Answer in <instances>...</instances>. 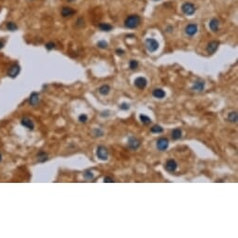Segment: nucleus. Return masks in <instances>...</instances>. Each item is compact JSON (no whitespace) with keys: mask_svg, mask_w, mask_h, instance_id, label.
<instances>
[{"mask_svg":"<svg viewBox=\"0 0 238 238\" xmlns=\"http://www.w3.org/2000/svg\"><path fill=\"white\" fill-rule=\"evenodd\" d=\"M61 14L64 18H68L75 14V10L70 7H64L61 10Z\"/></svg>","mask_w":238,"mask_h":238,"instance_id":"nucleus-12","label":"nucleus"},{"mask_svg":"<svg viewBox=\"0 0 238 238\" xmlns=\"http://www.w3.org/2000/svg\"><path fill=\"white\" fill-rule=\"evenodd\" d=\"M120 108H121V109H122V110H128V109L130 108V107H129V105H128V104L123 103V104H121V106L120 107Z\"/></svg>","mask_w":238,"mask_h":238,"instance_id":"nucleus-31","label":"nucleus"},{"mask_svg":"<svg viewBox=\"0 0 238 238\" xmlns=\"http://www.w3.org/2000/svg\"><path fill=\"white\" fill-rule=\"evenodd\" d=\"M153 96L158 99H162L165 96V92L163 89H155L152 93Z\"/></svg>","mask_w":238,"mask_h":238,"instance_id":"nucleus-17","label":"nucleus"},{"mask_svg":"<svg viewBox=\"0 0 238 238\" xmlns=\"http://www.w3.org/2000/svg\"><path fill=\"white\" fill-rule=\"evenodd\" d=\"M228 121L231 122H237V112H230L228 115Z\"/></svg>","mask_w":238,"mask_h":238,"instance_id":"nucleus-23","label":"nucleus"},{"mask_svg":"<svg viewBox=\"0 0 238 238\" xmlns=\"http://www.w3.org/2000/svg\"><path fill=\"white\" fill-rule=\"evenodd\" d=\"M128 147L132 150H136L140 147V141L135 136H130L128 139Z\"/></svg>","mask_w":238,"mask_h":238,"instance_id":"nucleus-6","label":"nucleus"},{"mask_svg":"<svg viewBox=\"0 0 238 238\" xmlns=\"http://www.w3.org/2000/svg\"><path fill=\"white\" fill-rule=\"evenodd\" d=\"M79 121L80 122H86V121H88V117H87V115H85V114H81V115H79Z\"/></svg>","mask_w":238,"mask_h":238,"instance_id":"nucleus-29","label":"nucleus"},{"mask_svg":"<svg viewBox=\"0 0 238 238\" xmlns=\"http://www.w3.org/2000/svg\"><path fill=\"white\" fill-rule=\"evenodd\" d=\"M36 159H37L38 163H44V162L48 161V154L44 151H40L36 155Z\"/></svg>","mask_w":238,"mask_h":238,"instance_id":"nucleus-18","label":"nucleus"},{"mask_svg":"<svg viewBox=\"0 0 238 238\" xmlns=\"http://www.w3.org/2000/svg\"><path fill=\"white\" fill-rule=\"evenodd\" d=\"M181 10L182 12L185 14V15H188V16H191V15H193L196 11V7L191 3V2H186L182 5L181 7Z\"/></svg>","mask_w":238,"mask_h":238,"instance_id":"nucleus-2","label":"nucleus"},{"mask_svg":"<svg viewBox=\"0 0 238 238\" xmlns=\"http://www.w3.org/2000/svg\"><path fill=\"white\" fill-rule=\"evenodd\" d=\"M104 182H106V183H113L114 180H113V178H110V177H106V178H104Z\"/></svg>","mask_w":238,"mask_h":238,"instance_id":"nucleus-32","label":"nucleus"},{"mask_svg":"<svg viewBox=\"0 0 238 238\" xmlns=\"http://www.w3.org/2000/svg\"><path fill=\"white\" fill-rule=\"evenodd\" d=\"M97 46H98L99 48H101V49H106V48L107 47V43L105 40H101V41H99V42L97 43Z\"/></svg>","mask_w":238,"mask_h":238,"instance_id":"nucleus-27","label":"nucleus"},{"mask_svg":"<svg viewBox=\"0 0 238 238\" xmlns=\"http://www.w3.org/2000/svg\"><path fill=\"white\" fill-rule=\"evenodd\" d=\"M74 0H67V2H73Z\"/></svg>","mask_w":238,"mask_h":238,"instance_id":"nucleus-36","label":"nucleus"},{"mask_svg":"<svg viewBox=\"0 0 238 238\" xmlns=\"http://www.w3.org/2000/svg\"><path fill=\"white\" fill-rule=\"evenodd\" d=\"M147 84H148V81H147V79H146L145 78H143V77H138V78H136V79H135V85H136V87H137V88L140 89V90H144V89L146 88Z\"/></svg>","mask_w":238,"mask_h":238,"instance_id":"nucleus-10","label":"nucleus"},{"mask_svg":"<svg viewBox=\"0 0 238 238\" xmlns=\"http://www.w3.org/2000/svg\"><path fill=\"white\" fill-rule=\"evenodd\" d=\"M21 124L23 127H25V128H27V129H29V130H33L34 127H35L33 121H32L29 118H22L21 121Z\"/></svg>","mask_w":238,"mask_h":238,"instance_id":"nucleus-14","label":"nucleus"},{"mask_svg":"<svg viewBox=\"0 0 238 238\" xmlns=\"http://www.w3.org/2000/svg\"><path fill=\"white\" fill-rule=\"evenodd\" d=\"M109 91H110V87L108 85H103L99 88V93L102 94V95H107L109 93Z\"/></svg>","mask_w":238,"mask_h":238,"instance_id":"nucleus-22","label":"nucleus"},{"mask_svg":"<svg viewBox=\"0 0 238 238\" xmlns=\"http://www.w3.org/2000/svg\"><path fill=\"white\" fill-rule=\"evenodd\" d=\"M204 89H205V82L204 81H197L192 87V90L196 91V92H202Z\"/></svg>","mask_w":238,"mask_h":238,"instance_id":"nucleus-16","label":"nucleus"},{"mask_svg":"<svg viewBox=\"0 0 238 238\" xmlns=\"http://www.w3.org/2000/svg\"><path fill=\"white\" fill-rule=\"evenodd\" d=\"M21 72V67L18 64H13L7 71V76L10 77L11 79H15Z\"/></svg>","mask_w":238,"mask_h":238,"instance_id":"nucleus-5","label":"nucleus"},{"mask_svg":"<svg viewBox=\"0 0 238 238\" xmlns=\"http://www.w3.org/2000/svg\"><path fill=\"white\" fill-rule=\"evenodd\" d=\"M99 28L102 30V31H105V32H109L113 29V26L110 25L109 23H106V22H103V23H100L99 24Z\"/></svg>","mask_w":238,"mask_h":238,"instance_id":"nucleus-20","label":"nucleus"},{"mask_svg":"<svg viewBox=\"0 0 238 238\" xmlns=\"http://www.w3.org/2000/svg\"><path fill=\"white\" fill-rule=\"evenodd\" d=\"M39 103V94L36 92H33L29 97V104L33 107H36Z\"/></svg>","mask_w":238,"mask_h":238,"instance_id":"nucleus-13","label":"nucleus"},{"mask_svg":"<svg viewBox=\"0 0 238 238\" xmlns=\"http://www.w3.org/2000/svg\"><path fill=\"white\" fill-rule=\"evenodd\" d=\"M154 1H158V0H154Z\"/></svg>","mask_w":238,"mask_h":238,"instance_id":"nucleus-37","label":"nucleus"},{"mask_svg":"<svg viewBox=\"0 0 238 238\" xmlns=\"http://www.w3.org/2000/svg\"><path fill=\"white\" fill-rule=\"evenodd\" d=\"M45 47H46V49H47L48 50H53V49L55 48V44H54L53 42H49V43H47V44L45 45Z\"/></svg>","mask_w":238,"mask_h":238,"instance_id":"nucleus-28","label":"nucleus"},{"mask_svg":"<svg viewBox=\"0 0 238 238\" xmlns=\"http://www.w3.org/2000/svg\"><path fill=\"white\" fill-rule=\"evenodd\" d=\"M4 45H5V42L3 40H0V50L4 48Z\"/></svg>","mask_w":238,"mask_h":238,"instance_id":"nucleus-33","label":"nucleus"},{"mask_svg":"<svg viewBox=\"0 0 238 238\" xmlns=\"http://www.w3.org/2000/svg\"><path fill=\"white\" fill-rule=\"evenodd\" d=\"M220 46V42L219 41H216V40H213V41H210L207 46V51L209 53V54H213L217 51L218 48Z\"/></svg>","mask_w":238,"mask_h":238,"instance_id":"nucleus-8","label":"nucleus"},{"mask_svg":"<svg viewBox=\"0 0 238 238\" xmlns=\"http://www.w3.org/2000/svg\"><path fill=\"white\" fill-rule=\"evenodd\" d=\"M198 31V26L195 23H190L185 27V33L187 36H193Z\"/></svg>","mask_w":238,"mask_h":238,"instance_id":"nucleus-7","label":"nucleus"},{"mask_svg":"<svg viewBox=\"0 0 238 238\" xmlns=\"http://www.w3.org/2000/svg\"><path fill=\"white\" fill-rule=\"evenodd\" d=\"M6 28H7L8 31L14 32V31H16V30L18 29V26H17V24H16L15 22H13V21H8V22H7V24H6Z\"/></svg>","mask_w":238,"mask_h":238,"instance_id":"nucleus-21","label":"nucleus"},{"mask_svg":"<svg viewBox=\"0 0 238 238\" xmlns=\"http://www.w3.org/2000/svg\"><path fill=\"white\" fill-rule=\"evenodd\" d=\"M141 22V18L138 15H130L124 21V25L128 29H135L139 26Z\"/></svg>","mask_w":238,"mask_h":238,"instance_id":"nucleus-1","label":"nucleus"},{"mask_svg":"<svg viewBox=\"0 0 238 238\" xmlns=\"http://www.w3.org/2000/svg\"><path fill=\"white\" fill-rule=\"evenodd\" d=\"M84 177H85V178H87V179H92V178H93V174L92 172H90V171H86V172L84 173Z\"/></svg>","mask_w":238,"mask_h":238,"instance_id":"nucleus-30","label":"nucleus"},{"mask_svg":"<svg viewBox=\"0 0 238 238\" xmlns=\"http://www.w3.org/2000/svg\"><path fill=\"white\" fill-rule=\"evenodd\" d=\"M168 146H169V141H168L167 138L161 137V138L158 139V141H157V148H158L159 150H162V151L165 150H167Z\"/></svg>","mask_w":238,"mask_h":238,"instance_id":"nucleus-9","label":"nucleus"},{"mask_svg":"<svg viewBox=\"0 0 238 238\" xmlns=\"http://www.w3.org/2000/svg\"><path fill=\"white\" fill-rule=\"evenodd\" d=\"M150 131H151V133H153V134H160V133H163L164 129H163V127L160 126V125H154V126L151 127Z\"/></svg>","mask_w":238,"mask_h":238,"instance_id":"nucleus-24","label":"nucleus"},{"mask_svg":"<svg viewBox=\"0 0 238 238\" xmlns=\"http://www.w3.org/2000/svg\"><path fill=\"white\" fill-rule=\"evenodd\" d=\"M177 168H178V164H177V162H176L175 160L170 159V160H168V161L166 162V164H165V169H166L168 172H174V171L177 170Z\"/></svg>","mask_w":238,"mask_h":238,"instance_id":"nucleus-11","label":"nucleus"},{"mask_svg":"<svg viewBox=\"0 0 238 238\" xmlns=\"http://www.w3.org/2000/svg\"><path fill=\"white\" fill-rule=\"evenodd\" d=\"M181 136H182V132H181V130L179 128H176V129H174L172 131V138L174 140L179 139L181 137Z\"/></svg>","mask_w":238,"mask_h":238,"instance_id":"nucleus-19","label":"nucleus"},{"mask_svg":"<svg viewBox=\"0 0 238 238\" xmlns=\"http://www.w3.org/2000/svg\"><path fill=\"white\" fill-rule=\"evenodd\" d=\"M2 161V155H1V153H0V162Z\"/></svg>","mask_w":238,"mask_h":238,"instance_id":"nucleus-35","label":"nucleus"},{"mask_svg":"<svg viewBox=\"0 0 238 238\" xmlns=\"http://www.w3.org/2000/svg\"><path fill=\"white\" fill-rule=\"evenodd\" d=\"M140 121H141V122L143 123V124H146V125H148V124H150V122H151V120H150V118H149L148 116H146V115H140Z\"/></svg>","mask_w":238,"mask_h":238,"instance_id":"nucleus-25","label":"nucleus"},{"mask_svg":"<svg viewBox=\"0 0 238 238\" xmlns=\"http://www.w3.org/2000/svg\"><path fill=\"white\" fill-rule=\"evenodd\" d=\"M145 45L150 52H154L159 49V43L154 38H147L145 41Z\"/></svg>","mask_w":238,"mask_h":238,"instance_id":"nucleus-3","label":"nucleus"},{"mask_svg":"<svg viewBox=\"0 0 238 238\" xmlns=\"http://www.w3.org/2000/svg\"><path fill=\"white\" fill-rule=\"evenodd\" d=\"M116 51H117L118 54H122L123 53V50H117Z\"/></svg>","mask_w":238,"mask_h":238,"instance_id":"nucleus-34","label":"nucleus"},{"mask_svg":"<svg viewBox=\"0 0 238 238\" xmlns=\"http://www.w3.org/2000/svg\"><path fill=\"white\" fill-rule=\"evenodd\" d=\"M209 28L213 32H218L220 28V21L216 18H213L209 22Z\"/></svg>","mask_w":238,"mask_h":238,"instance_id":"nucleus-15","label":"nucleus"},{"mask_svg":"<svg viewBox=\"0 0 238 238\" xmlns=\"http://www.w3.org/2000/svg\"><path fill=\"white\" fill-rule=\"evenodd\" d=\"M96 155H97L98 159H100L102 161H107V157H108V151H107L106 147L99 146L97 148V150H96Z\"/></svg>","mask_w":238,"mask_h":238,"instance_id":"nucleus-4","label":"nucleus"},{"mask_svg":"<svg viewBox=\"0 0 238 238\" xmlns=\"http://www.w3.org/2000/svg\"><path fill=\"white\" fill-rule=\"evenodd\" d=\"M137 66H138V62H137V61H136V60H131V61H130V63H129V67H130V69L135 70V69L137 68Z\"/></svg>","mask_w":238,"mask_h":238,"instance_id":"nucleus-26","label":"nucleus"}]
</instances>
